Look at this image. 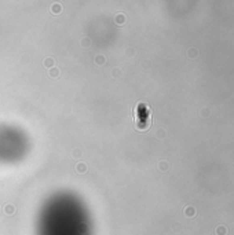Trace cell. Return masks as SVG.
Here are the masks:
<instances>
[{
  "instance_id": "cell-1",
  "label": "cell",
  "mask_w": 234,
  "mask_h": 235,
  "mask_svg": "<svg viewBox=\"0 0 234 235\" xmlns=\"http://www.w3.org/2000/svg\"><path fill=\"white\" fill-rule=\"evenodd\" d=\"M136 117H135V125L138 129H147L150 125V109L146 103H139L136 107Z\"/></svg>"
},
{
  "instance_id": "cell-2",
  "label": "cell",
  "mask_w": 234,
  "mask_h": 235,
  "mask_svg": "<svg viewBox=\"0 0 234 235\" xmlns=\"http://www.w3.org/2000/svg\"><path fill=\"white\" fill-rule=\"evenodd\" d=\"M226 232H227V230L223 227V226H220V227L216 228V234H218V235H226Z\"/></svg>"
}]
</instances>
